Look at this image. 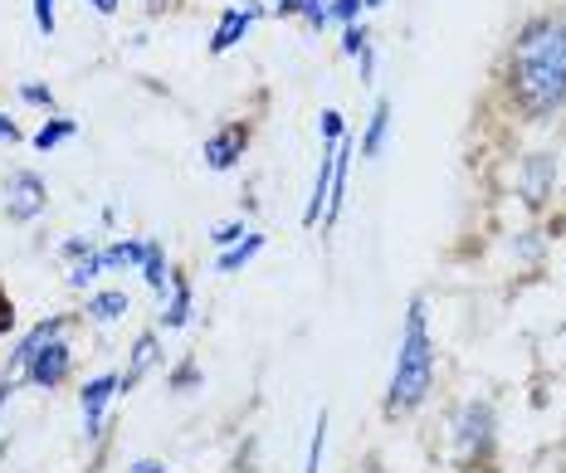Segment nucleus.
<instances>
[{
	"label": "nucleus",
	"mask_w": 566,
	"mask_h": 473,
	"mask_svg": "<svg viewBox=\"0 0 566 473\" xmlns=\"http://www.w3.org/2000/svg\"><path fill=\"white\" fill-rule=\"evenodd\" d=\"M371 44V34H367V25H342V54H352L357 59L361 50Z\"/></svg>",
	"instance_id": "cd10ccee"
},
{
	"label": "nucleus",
	"mask_w": 566,
	"mask_h": 473,
	"mask_svg": "<svg viewBox=\"0 0 566 473\" xmlns=\"http://www.w3.org/2000/svg\"><path fill=\"white\" fill-rule=\"evenodd\" d=\"M15 390H20V376H0V459H6V449H10V434H6V410H10V400H15Z\"/></svg>",
	"instance_id": "b1692460"
},
{
	"label": "nucleus",
	"mask_w": 566,
	"mask_h": 473,
	"mask_svg": "<svg viewBox=\"0 0 566 473\" xmlns=\"http://www.w3.org/2000/svg\"><path fill=\"white\" fill-rule=\"evenodd\" d=\"M513 254H517V259H537V254H542V240H537V230L517 234V240H513Z\"/></svg>",
	"instance_id": "2f4dec72"
},
{
	"label": "nucleus",
	"mask_w": 566,
	"mask_h": 473,
	"mask_svg": "<svg viewBox=\"0 0 566 473\" xmlns=\"http://www.w3.org/2000/svg\"><path fill=\"white\" fill-rule=\"evenodd\" d=\"M327 196H333V147H323V161H317V171H313V191H308V206H303V224L323 220Z\"/></svg>",
	"instance_id": "4468645a"
},
{
	"label": "nucleus",
	"mask_w": 566,
	"mask_h": 473,
	"mask_svg": "<svg viewBox=\"0 0 566 473\" xmlns=\"http://www.w3.org/2000/svg\"><path fill=\"white\" fill-rule=\"evenodd\" d=\"M103 250V244H98ZM108 269H103V259L98 254H88V259H78V264H69V288H88V283H98Z\"/></svg>",
	"instance_id": "4be33fe9"
},
{
	"label": "nucleus",
	"mask_w": 566,
	"mask_h": 473,
	"mask_svg": "<svg viewBox=\"0 0 566 473\" xmlns=\"http://www.w3.org/2000/svg\"><path fill=\"white\" fill-rule=\"evenodd\" d=\"M493 444H499V416L489 400H464L454 416V459L459 469H479L489 464Z\"/></svg>",
	"instance_id": "7ed1b4c3"
},
{
	"label": "nucleus",
	"mask_w": 566,
	"mask_h": 473,
	"mask_svg": "<svg viewBox=\"0 0 566 473\" xmlns=\"http://www.w3.org/2000/svg\"><path fill=\"white\" fill-rule=\"evenodd\" d=\"M117 400V371H103V376H88L84 390H78V416H84V440H103L108 430V410Z\"/></svg>",
	"instance_id": "423d86ee"
},
{
	"label": "nucleus",
	"mask_w": 566,
	"mask_h": 473,
	"mask_svg": "<svg viewBox=\"0 0 566 473\" xmlns=\"http://www.w3.org/2000/svg\"><path fill=\"white\" fill-rule=\"evenodd\" d=\"M367 6H371V10H376V6H386V0H367Z\"/></svg>",
	"instance_id": "4c0bfd02"
},
{
	"label": "nucleus",
	"mask_w": 566,
	"mask_h": 473,
	"mask_svg": "<svg viewBox=\"0 0 566 473\" xmlns=\"http://www.w3.org/2000/svg\"><path fill=\"white\" fill-rule=\"evenodd\" d=\"M259 20V6H234V10H226V15H220V25H216V34H210V54H230L234 44L244 40V34H250V25Z\"/></svg>",
	"instance_id": "f8f14e48"
},
{
	"label": "nucleus",
	"mask_w": 566,
	"mask_h": 473,
	"mask_svg": "<svg viewBox=\"0 0 566 473\" xmlns=\"http://www.w3.org/2000/svg\"><path fill=\"white\" fill-rule=\"evenodd\" d=\"M10 224H30L50 210V186H44L40 171H10L6 181V200H0Z\"/></svg>",
	"instance_id": "20e7f679"
},
{
	"label": "nucleus",
	"mask_w": 566,
	"mask_h": 473,
	"mask_svg": "<svg viewBox=\"0 0 566 473\" xmlns=\"http://www.w3.org/2000/svg\"><path fill=\"white\" fill-rule=\"evenodd\" d=\"M244 151H250V127H244V123H226L220 133L206 137V147H200V161H206L210 171H234Z\"/></svg>",
	"instance_id": "0eeeda50"
},
{
	"label": "nucleus",
	"mask_w": 566,
	"mask_h": 473,
	"mask_svg": "<svg viewBox=\"0 0 566 473\" xmlns=\"http://www.w3.org/2000/svg\"><path fill=\"white\" fill-rule=\"evenodd\" d=\"M10 327H15V303H10V298H6V288H0V337H6Z\"/></svg>",
	"instance_id": "72a5a7b5"
},
{
	"label": "nucleus",
	"mask_w": 566,
	"mask_h": 473,
	"mask_svg": "<svg viewBox=\"0 0 566 473\" xmlns=\"http://www.w3.org/2000/svg\"><path fill=\"white\" fill-rule=\"evenodd\" d=\"M513 98L533 117H552L566 103V20H533L513 44Z\"/></svg>",
	"instance_id": "f257e3e1"
},
{
	"label": "nucleus",
	"mask_w": 566,
	"mask_h": 473,
	"mask_svg": "<svg viewBox=\"0 0 566 473\" xmlns=\"http://www.w3.org/2000/svg\"><path fill=\"white\" fill-rule=\"evenodd\" d=\"M259 254H264V234H254V230H250L240 244H230V250H220V254H216V274H240V269H250Z\"/></svg>",
	"instance_id": "dca6fc26"
},
{
	"label": "nucleus",
	"mask_w": 566,
	"mask_h": 473,
	"mask_svg": "<svg viewBox=\"0 0 566 473\" xmlns=\"http://www.w3.org/2000/svg\"><path fill=\"white\" fill-rule=\"evenodd\" d=\"M133 313V298H127L123 288H103V293H88V303H84V317L93 327H113L117 317H127Z\"/></svg>",
	"instance_id": "ddd939ff"
},
{
	"label": "nucleus",
	"mask_w": 566,
	"mask_h": 473,
	"mask_svg": "<svg viewBox=\"0 0 566 473\" xmlns=\"http://www.w3.org/2000/svg\"><path fill=\"white\" fill-rule=\"evenodd\" d=\"M147 6H151V10H157V6H161V0H147Z\"/></svg>",
	"instance_id": "58836bf2"
},
{
	"label": "nucleus",
	"mask_w": 566,
	"mask_h": 473,
	"mask_svg": "<svg viewBox=\"0 0 566 473\" xmlns=\"http://www.w3.org/2000/svg\"><path fill=\"white\" fill-rule=\"evenodd\" d=\"M74 133H78V123H74V117H50V123H44V127H40V133H34L30 141H34V151H54V147H64V141L74 137Z\"/></svg>",
	"instance_id": "aec40b11"
},
{
	"label": "nucleus",
	"mask_w": 566,
	"mask_h": 473,
	"mask_svg": "<svg viewBox=\"0 0 566 473\" xmlns=\"http://www.w3.org/2000/svg\"><path fill=\"white\" fill-rule=\"evenodd\" d=\"M298 15L308 30H323L333 20V0H298Z\"/></svg>",
	"instance_id": "393cba45"
},
{
	"label": "nucleus",
	"mask_w": 566,
	"mask_h": 473,
	"mask_svg": "<svg viewBox=\"0 0 566 473\" xmlns=\"http://www.w3.org/2000/svg\"><path fill=\"white\" fill-rule=\"evenodd\" d=\"M54 25H59L54 0H34V30H40L44 40H54Z\"/></svg>",
	"instance_id": "c85d7f7f"
},
{
	"label": "nucleus",
	"mask_w": 566,
	"mask_h": 473,
	"mask_svg": "<svg viewBox=\"0 0 566 473\" xmlns=\"http://www.w3.org/2000/svg\"><path fill=\"white\" fill-rule=\"evenodd\" d=\"M133 473H167V464H161V459H137Z\"/></svg>",
	"instance_id": "f704fd0d"
},
{
	"label": "nucleus",
	"mask_w": 566,
	"mask_h": 473,
	"mask_svg": "<svg viewBox=\"0 0 566 473\" xmlns=\"http://www.w3.org/2000/svg\"><path fill=\"white\" fill-rule=\"evenodd\" d=\"M317 133H323V147H337V141L347 137V133H342V113L323 108V117H317Z\"/></svg>",
	"instance_id": "bb28decb"
},
{
	"label": "nucleus",
	"mask_w": 566,
	"mask_h": 473,
	"mask_svg": "<svg viewBox=\"0 0 566 473\" xmlns=\"http://www.w3.org/2000/svg\"><path fill=\"white\" fill-rule=\"evenodd\" d=\"M323 449H327V410H317L313 440H308V459H303V473H323Z\"/></svg>",
	"instance_id": "412c9836"
},
{
	"label": "nucleus",
	"mask_w": 566,
	"mask_h": 473,
	"mask_svg": "<svg viewBox=\"0 0 566 473\" xmlns=\"http://www.w3.org/2000/svg\"><path fill=\"white\" fill-rule=\"evenodd\" d=\"M386 133H391V103L381 98V103H376V108H371V117H367V133H361V141H357V151H361V157H367V161L381 157Z\"/></svg>",
	"instance_id": "f3484780"
},
{
	"label": "nucleus",
	"mask_w": 566,
	"mask_h": 473,
	"mask_svg": "<svg viewBox=\"0 0 566 473\" xmlns=\"http://www.w3.org/2000/svg\"><path fill=\"white\" fill-rule=\"evenodd\" d=\"M200 386H206V371H200L196 357L176 361L171 371H167V390H171V396H191V390H200Z\"/></svg>",
	"instance_id": "6ab92c4d"
},
{
	"label": "nucleus",
	"mask_w": 566,
	"mask_h": 473,
	"mask_svg": "<svg viewBox=\"0 0 566 473\" xmlns=\"http://www.w3.org/2000/svg\"><path fill=\"white\" fill-rule=\"evenodd\" d=\"M434 390V341H430V313L424 298L406 307L396 341V361H391V381H386V416H410L430 400Z\"/></svg>",
	"instance_id": "f03ea898"
},
{
	"label": "nucleus",
	"mask_w": 566,
	"mask_h": 473,
	"mask_svg": "<svg viewBox=\"0 0 566 473\" xmlns=\"http://www.w3.org/2000/svg\"><path fill=\"white\" fill-rule=\"evenodd\" d=\"M137 274H142V283H147L151 293H167V283H171V264H167V244L161 240H147V254H142V264H137Z\"/></svg>",
	"instance_id": "2eb2a0df"
},
{
	"label": "nucleus",
	"mask_w": 566,
	"mask_h": 473,
	"mask_svg": "<svg viewBox=\"0 0 566 473\" xmlns=\"http://www.w3.org/2000/svg\"><path fill=\"white\" fill-rule=\"evenodd\" d=\"M244 234H250V224H244V220H226V224H216V230H210V244H216V250H230V244H240Z\"/></svg>",
	"instance_id": "a878e982"
},
{
	"label": "nucleus",
	"mask_w": 566,
	"mask_h": 473,
	"mask_svg": "<svg viewBox=\"0 0 566 473\" xmlns=\"http://www.w3.org/2000/svg\"><path fill=\"white\" fill-rule=\"evenodd\" d=\"M517 186H523V200L527 206H547L552 186H557V157L552 151H537V157L523 161V171H517Z\"/></svg>",
	"instance_id": "9d476101"
},
{
	"label": "nucleus",
	"mask_w": 566,
	"mask_h": 473,
	"mask_svg": "<svg viewBox=\"0 0 566 473\" xmlns=\"http://www.w3.org/2000/svg\"><path fill=\"white\" fill-rule=\"evenodd\" d=\"M361 6H367V0H333V20H342V25H357Z\"/></svg>",
	"instance_id": "7c9ffc66"
},
{
	"label": "nucleus",
	"mask_w": 566,
	"mask_h": 473,
	"mask_svg": "<svg viewBox=\"0 0 566 473\" xmlns=\"http://www.w3.org/2000/svg\"><path fill=\"white\" fill-rule=\"evenodd\" d=\"M279 15H298V0H274Z\"/></svg>",
	"instance_id": "e433bc0d"
},
{
	"label": "nucleus",
	"mask_w": 566,
	"mask_h": 473,
	"mask_svg": "<svg viewBox=\"0 0 566 473\" xmlns=\"http://www.w3.org/2000/svg\"><path fill=\"white\" fill-rule=\"evenodd\" d=\"M69 376H74V347H69V337H54L30 357V366L20 371V381L30 390H59Z\"/></svg>",
	"instance_id": "39448f33"
},
{
	"label": "nucleus",
	"mask_w": 566,
	"mask_h": 473,
	"mask_svg": "<svg viewBox=\"0 0 566 473\" xmlns=\"http://www.w3.org/2000/svg\"><path fill=\"white\" fill-rule=\"evenodd\" d=\"M98 234H69L64 244H59V254L69 259V264H78V259H88V254H98Z\"/></svg>",
	"instance_id": "5701e85b"
},
{
	"label": "nucleus",
	"mask_w": 566,
	"mask_h": 473,
	"mask_svg": "<svg viewBox=\"0 0 566 473\" xmlns=\"http://www.w3.org/2000/svg\"><path fill=\"white\" fill-rule=\"evenodd\" d=\"M191 313H196L191 278H186V274H176V269H171V283H167V293H161L157 327H161V333H181V327L191 323Z\"/></svg>",
	"instance_id": "1a4fd4ad"
},
{
	"label": "nucleus",
	"mask_w": 566,
	"mask_h": 473,
	"mask_svg": "<svg viewBox=\"0 0 566 473\" xmlns=\"http://www.w3.org/2000/svg\"><path fill=\"white\" fill-rule=\"evenodd\" d=\"M142 254H147V240H137V234H123V240H113L98 250L103 269H137Z\"/></svg>",
	"instance_id": "a211bd4d"
},
{
	"label": "nucleus",
	"mask_w": 566,
	"mask_h": 473,
	"mask_svg": "<svg viewBox=\"0 0 566 473\" xmlns=\"http://www.w3.org/2000/svg\"><path fill=\"white\" fill-rule=\"evenodd\" d=\"M20 98H25L30 108H54V93L44 84H20Z\"/></svg>",
	"instance_id": "c756f323"
},
{
	"label": "nucleus",
	"mask_w": 566,
	"mask_h": 473,
	"mask_svg": "<svg viewBox=\"0 0 566 473\" xmlns=\"http://www.w3.org/2000/svg\"><path fill=\"white\" fill-rule=\"evenodd\" d=\"M64 333H69V317H64V313H54V317H44V323H34L30 333L15 341V351H10V376H20V371L30 366L34 351L44 347V341H54V337H64Z\"/></svg>",
	"instance_id": "9b49d317"
},
{
	"label": "nucleus",
	"mask_w": 566,
	"mask_h": 473,
	"mask_svg": "<svg viewBox=\"0 0 566 473\" xmlns=\"http://www.w3.org/2000/svg\"><path fill=\"white\" fill-rule=\"evenodd\" d=\"M157 366H161V333H142L133 341V357H127V366L117 371V396H133V390L147 381Z\"/></svg>",
	"instance_id": "6e6552de"
},
{
	"label": "nucleus",
	"mask_w": 566,
	"mask_h": 473,
	"mask_svg": "<svg viewBox=\"0 0 566 473\" xmlns=\"http://www.w3.org/2000/svg\"><path fill=\"white\" fill-rule=\"evenodd\" d=\"M93 10H98V15H117V0H88Z\"/></svg>",
	"instance_id": "c9c22d12"
},
{
	"label": "nucleus",
	"mask_w": 566,
	"mask_h": 473,
	"mask_svg": "<svg viewBox=\"0 0 566 473\" xmlns=\"http://www.w3.org/2000/svg\"><path fill=\"white\" fill-rule=\"evenodd\" d=\"M20 137H25V133H20V123H15V117H10V113H0V141H10V147H15Z\"/></svg>",
	"instance_id": "473e14b6"
}]
</instances>
